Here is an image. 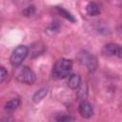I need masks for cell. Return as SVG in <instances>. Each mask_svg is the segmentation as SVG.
Listing matches in <instances>:
<instances>
[{
  "mask_svg": "<svg viewBox=\"0 0 122 122\" xmlns=\"http://www.w3.org/2000/svg\"><path fill=\"white\" fill-rule=\"evenodd\" d=\"M0 82L1 83H3L4 81H5V79L8 77V71H6V69L4 68V67H1V69H0Z\"/></svg>",
  "mask_w": 122,
  "mask_h": 122,
  "instance_id": "obj_15",
  "label": "cell"
},
{
  "mask_svg": "<svg viewBox=\"0 0 122 122\" xmlns=\"http://www.w3.org/2000/svg\"><path fill=\"white\" fill-rule=\"evenodd\" d=\"M1 122H11V120L9 117H4V118H2Z\"/></svg>",
  "mask_w": 122,
  "mask_h": 122,
  "instance_id": "obj_16",
  "label": "cell"
},
{
  "mask_svg": "<svg viewBox=\"0 0 122 122\" xmlns=\"http://www.w3.org/2000/svg\"><path fill=\"white\" fill-rule=\"evenodd\" d=\"M78 112L82 117L90 118L93 114V108L90 102H88L87 100H83L78 106Z\"/></svg>",
  "mask_w": 122,
  "mask_h": 122,
  "instance_id": "obj_6",
  "label": "cell"
},
{
  "mask_svg": "<svg viewBox=\"0 0 122 122\" xmlns=\"http://www.w3.org/2000/svg\"><path fill=\"white\" fill-rule=\"evenodd\" d=\"M35 12V8L34 6H28L23 10V14L25 16H30Z\"/></svg>",
  "mask_w": 122,
  "mask_h": 122,
  "instance_id": "obj_14",
  "label": "cell"
},
{
  "mask_svg": "<svg viewBox=\"0 0 122 122\" xmlns=\"http://www.w3.org/2000/svg\"><path fill=\"white\" fill-rule=\"evenodd\" d=\"M19 105H20L19 98H12V99L9 100L8 102H6V104L4 106V110L7 112H12L19 107Z\"/></svg>",
  "mask_w": 122,
  "mask_h": 122,
  "instance_id": "obj_7",
  "label": "cell"
},
{
  "mask_svg": "<svg viewBox=\"0 0 122 122\" xmlns=\"http://www.w3.org/2000/svg\"><path fill=\"white\" fill-rule=\"evenodd\" d=\"M51 122H74V120L65 113H56L52 116Z\"/></svg>",
  "mask_w": 122,
  "mask_h": 122,
  "instance_id": "obj_10",
  "label": "cell"
},
{
  "mask_svg": "<svg viewBox=\"0 0 122 122\" xmlns=\"http://www.w3.org/2000/svg\"><path fill=\"white\" fill-rule=\"evenodd\" d=\"M72 70V62L66 58H61L55 62L52 68V76L56 79H63L70 75Z\"/></svg>",
  "mask_w": 122,
  "mask_h": 122,
  "instance_id": "obj_1",
  "label": "cell"
},
{
  "mask_svg": "<svg viewBox=\"0 0 122 122\" xmlns=\"http://www.w3.org/2000/svg\"><path fill=\"white\" fill-rule=\"evenodd\" d=\"M87 13L91 16H95L100 13V8L99 6L94 2H90L86 7Z\"/></svg>",
  "mask_w": 122,
  "mask_h": 122,
  "instance_id": "obj_9",
  "label": "cell"
},
{
  "mask_svg": "<svg viewBox=\"0 0 122 122\" xmlns=\"http://www.w3.org/2000/svg\"><path fill=\"white\" fill-rule=\"evenodd\" d=\"M14 77L23 84L31 85L35 82L36 76L35 73L27 66H19L15 68Z\"/></svg>",
  "mask_w": 122,
  "mask_h": 122,
  "instance_id": "obj_2",
  "label": "cell"
},
{
  "mask_svg": "<svg viewBox=\"0 0 122 122\" xmlns=\"http://www.w3.org/2000/svg\"><path fill=\"white\" fill-rule=\"evenodd\" d=\"M87 94H88L87 85L85 83H81L80 86L77 88V97L83 101L87 97Z\"/></svg>",
  "mask_w": 122,
  "mask_h": 122,
  "instance_id": "obj_13",
  "label": "cell"
},
{
  "mask_svg": "<svg viewBox=\"0 0 122 122\" xmlns=\"http://www.w3.org/2000/svg\"><path fill=\"white\" fill-rule=\"evenodd\" d=\"M29 54V49L26 46L20 45L18 47H16L10 58V62L11 64L12 67L17 68L19 66H21L22 62L25 60V58L27 57V55Z\"/></svg>",
  "mask_w": 122,
  "mask_h": 122,
  "instance_id": "obj_3",
  "label": "cell"
},
{
  "mask_svg": "<svg viewBox=\"0 0 122 122\" xmlns=\"http://www.w3.org/2000/svg\"><path fill=\"white\" fill-rule=\"evenodd\" d=\"M102 53L106 56L122 57V46L114 43L106 44L102 49Z\"/></svg>",
  "mask_w": 122,
  "mask_h": 122,
  "instance_id": "obj_5",
  "label": "cell"
},
{
  "mask_svg": "<svg viewBox=\"0 0 122 122\" xmlns=\"http://www.w3.org/2000/svg\"><path fill=\"white\" fill-rule=\"evenodd\" d=\"M48 93V88H41L40 90H38L32 96V101L37 103L39 101H41Z\"/></svg>",
  "mask_w": 122,
  "mask_h": 122,
  "instance_id": "obj_11",
  "label": "cell"
},
{
  "mask_svg": "<svg viewBox=\"0 0 122 122\" xmlns=\"http://www.w3.org/2000/svg\"><path fill=\"white\" fill-rule=\"evenodd\" d=\"M81 84V77L78 74H71L68 79V86L71 89H77Z\"/></svg>",
  "mask_w": 122,
  "mask_h": 122,
  "instance_id": "obj_8",
  "label": "cell"
},
{
  "mask_svg": "<svg viewBox=\"0 0 122 122\" xmlns=\"http://www.w3.org/2000/svg\"><path fill=\"white\" fill-rule=\"evenodd\" d=\"M55 9H56V10L58 11V13H59L61 16H63L64 18L68 19V20L71 21V22H75V18L73 17V15H72L70 11H68L67 10H65V9L62 8V7H56Z\"/></svg>",
  "mask_w": 122,
  "mask_h": 122,
  "instance_id": "obj_12",
  "label": "cell"
},
{
  "mask_svg": "<svg viewBox=\"0 0 122 122\" xmlns=\"http://www.w3.org/2000/svg\"><path fill=\"white\" fill-rule=\"evenodd\" d=\"M77 59L79 61V63L82 64L83 66L87 67L89 71H95V69L97 67V60H96V57L93 54H92L91 52H89L87 51H81L77 55Z\"/></svg>",
  "mask_w": 122,
  "mask_h": 122,
  "instance_id": "obj_4",
  "label": "cell"
},
{
  "mask_svg": "<svg viewBox=\"0 0 122 122\" xmlns=\"http://www.w3.org/2000/svg\"><path fill=\"white\" fill-rule=\"evenodd\" d=\"M118 33L120 35H122V25H120V27L118 28Z\"/></svg>",
  "mask_w": 122,
  "mask_h": 122,
  "instance_id": "obj_17",
  "label": "cell"
}]
</instances>
